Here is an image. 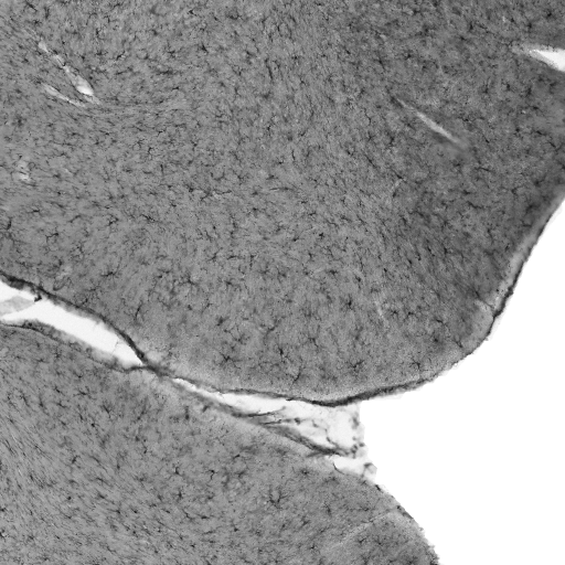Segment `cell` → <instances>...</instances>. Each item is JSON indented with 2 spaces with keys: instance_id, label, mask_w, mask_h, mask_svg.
<instances>
[{
  "instance_id": "6da1fadb",
  "label": "cell",
  "mask_w": 565,
  "mask_h": 565,
  "mask_svg": "<svg viewBox=\"0 0 565 565\" xmlns=\"http://www.w3.org/2000/svg\"><path fill=\"white\" fill-rule=\"evenodd\" d=\"M46 323L1 349L0 565L215 564L249 512L247 412Z\"/></svg>"
}]
</instances>
